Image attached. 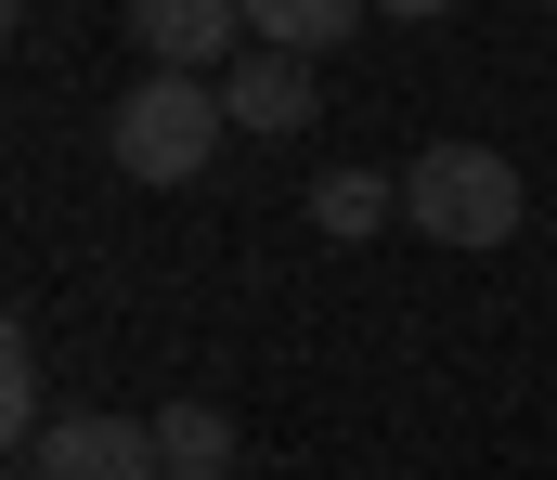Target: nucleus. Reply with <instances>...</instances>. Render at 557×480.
Here are the masks:
<instances>
[{
    "instance_id": "1",
    "label": "nucleus",
    "mask_w": 557,
    "mask_h": 480,
    "mask_svg": "<svg viewBox=\"0 0 557 480\" xmlns=\"http://www.w3.org/2000/svg\"><path fill=\"white\" fill-rule=\"evenodd\" d=\"M519 169L493 157V144H428L416 169H403V221H416L428 247H506L519 234Z\"/></svg>"
},
{
    "instance_id": "2",
    "label": "nucleus",
    "mask_w": 557,
    "mask_h": 480,
    "mask_svg": "<svg viewBox=\"0 0 557 480\" xmlns=\"http://www.w3.org/2000/svg\"><path fill=\"white\" fill-rule=\"evenodd\" d=\"M221 131H234L221 78H143V91H117V118H104V144H117L131 182H195V169L221 157Z\"/></svg>"
},
{
    "instance_id": "3",
    "label": "nucleus",
    "mask_w": 557,
    "mask_h": 480,
    "mask_svg": "<svg viewBox=\"0 0 557 480\" xmlns=\"http://www.w3.org/2000/svg\"><path fill=\"white\" fill-rule=\"evenodd\" d=\"M26 468L39 480H169L156 468V416H52L26 442Z\"/></svg>"
},
{
    "instance_id": "4",
    "label": "nucleus",
    "mask_w": 557,
    "mask_h": 480,
    "mask_svg": "<svg viewBox=\"0 0 557 480\" xmlns=\"http://www.w3.org/2000/svg\"><path fill=\"white\" fill-rule=\"evenodd\" d=\"M234 26H247V0H131V39L156 78H208V65H234Z\"/></svg>"
},
{
    "instance_id": "5",
    "label": "nucleus",
    "mask_w": 557,
    "mask_h": 480,
    "mask_svg": "<svg viewBox=\"0 0 557 480\" xmlns=\"http://www.w3.org/2000/svg\"><path fill=\"white\" fill-rule=\"evenodd\" d=\"M221 104H234V131L285 144V131H311L324 78H311V52H234V65H221Z\"/></svg>"
},
{
    "instance_id": "6",
    "label": "nucleus",
    "mask_w": 557,
    "mask_h": 480,
    "mask_svg": "<svg viewBox=\"0 0 557 480\" xmlns=\"http://www.w3.org/2000/svg\"><path fill=\"white\" fill-rule=\"evenodd\" d=\"M389 208H403V182H389V169H324V182H311V234H337V247L389 234Z\"/></svg>"
},
{
    "instance_id": "7",
    "label": "nucleus",
    "mask_w": 557,
    "mask_h": 480,
    "mask_svg": "<svg viewBox=\"0 0 557 480\" xmlns=\"http://www.w3.org/2000/svg\"><path fill=\"white\" fill-rule=\"evenodd\" d=\"M156 468L169 480H221L234 468V416H221V403H169V416H156Z\"/></svg>"
},
{
    "instance_id": "8",
    "label": "nucleus",
    "mask_w": 557,
    "mask_h": 480,
    "mask_svg": "<svg viewBox=\"0 0 557 480\" xmlns=\"http://www.w3.org/2000/svg\"><path fill=\"white\" fill-rule=\"evenodd\" d=\"M350 26H363V0H247V39L260 52H324Z\"/></svg>"
},
{
    "instance_id": "9",
    "label": "nucleus",
    "mask_w": 557,
    "mask_h": 480,
    "mask_svg": "<svg viewBox=\"0 0 557 480\" xmlns=\"http://www.w3.org/2000/svg\"><path fill=\"white\" fill-rule=\"evenodd\" d=\"M52 416H39V350H26V324L0 337V442H39Z\"/></svg>"
},
{
    "instance_id": "10",
    "label": "nucleus",
    "mask_w": 557,
    "mask_h": 480,
    "mask_svg": "<svg viewBox=\"0 0 557 480\" xmlns=\"http://www.w3.org/2000/svg\"><path fill=\"white\" fill-rule=\"evenodd\" d=\"M376 13H389V26H428V13H454V0H376Z\"/></svg>"
},
{
    "instance_id": "11",
    "label": "nucleus",
    "mask_w": 557,
    "mask_h": 480,
    "mask_svg": "<svg viewBox=\"0 0 557 480\" xmlns=\"http://www.w3.org/2000/svg\"><path fill=\"white\" fill-rule=\"evenodd\" d=\"M13 480H39V468H13Z\"/></svg>"
}]
</instances>
